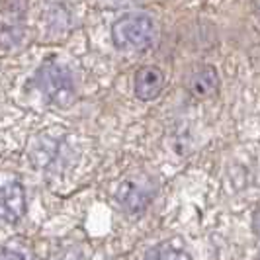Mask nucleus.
<instances>
[{
  "label": "nucleus",
  "instance_id": "nucleus-6",
  "mask_svg": "<svg viewBox=\"0 0 260 260\" xmlns=\"http://www.w3.org/2000/svg\"><path fill=\"white\" fill-rule=\"evenodd\" d=\"M186 88L198 100H208L219 88L217 71L209 65L198 67L194 73L188 77V80H186Z\"/></svg>",
  "mask_w": 260,
  "mask_h": 260
},
{
  "label": "nucleus",
  "instance_id": "nucleus-1",
  "mask_svg": "<svg viewBox=\"0 0 260 260\" xmlns=\"http://www.w3.org/2000/svg\"><path fill=\"white\" fill-rule=\"evenodd\" d=\"M155 39V24L145 14L121 16L112 26V41L121 51H141Z\"/></svg>",
  "mask_w": 260,
  "mask_h": 260
},
{
  "label": "nucleus",
  "instance_id": "nucleus-9",
  "mask_svg": "<svg viewBox=\"0 0 260 260\" xmlns=\"http://www.w3.org/2000/svg\"><path fill=\"white\" fill-rule=\"evenodd\" d=\"M254 231L260 235V211L256 213V217H254Z\"/></svg>",
  "mask_w": 260,
  "mask_h": 260
},
{
  "label": "nucleus",
  "instance_id": "nucleus-5",
  "mask_svg": "<svg viewBox=\"0 0 260 260\" xmlns=\"http://www.w3.org/2000/svg\"><path fill=\"white\" fill-rule=\"evenodd\" d=\"M165 88V73L158 67H141L135 73V80H133V90L139 100H155L156 96Z\"/></svg>",
  "mask_w": 260,
  "mask_h": 260
},
{
  "label": "nucleus",
  "instance_id": "nucleus-4",
  "mask_svg": "<svg viewBox=\"0 0 260 260\" xmlns=\"http://www.w3.org/2000/svg\"><path fill=\"white\" fill-rule=\"evenodd\" d=\"M26 211V192L18 182L0 184V221L16 223Z\"/></svg>",
  "mask_w": 260,
  "mask_h": 260
},
{
  "label": "nucleus",
  "instance_id": "nucleus-3",
  "mask_svg": "<svg viewBox=\"0 0 260 260\" xmlns=\"http://www.w3.org/2000/svg\"><path fill=\"white\" fill-rule=\"evenodd\" d=\"M153 194V186H149L143 178H127L117 188V202L125 211L139 213L149 206Z\"/></svg>",
  "mask_w": 260,
  "mask_h": 260
},
{
  "label": "nucleus",
  "instance_id": "nucleus-8",
  "mask_svg": "<svg viewBox=\"0 0 260 260\" xmlns=\"http://www.w3.org/2000/svg\"><path fill=\"white\" fill-rule=\"evenodd\" d=\"M0 260H26L24 254L16 252V250H10V248H2L0 250Z\"/></svg>",
  "mask_w": 260,
  "mask_h": 260
},
{
  "label": "nucleus",
  "instance_id": "nucleus-7",
  "mask_svg": "<svg viewBox=\"0 0 260 260\" xmlns=\"http://www.w3.org/2000/svg\"><path fill=\"white\" fill-rule=\"evenodd\" d=\"M143 260H190V256L186 254V250L172 243H162L156 245L155 248H151Z\"/></svg>",
  "mask_w": 260,
  "mask_h": 260
},
{
  "label": "nucleus",
  "instance_id": "nucleus-2",
  "mask_svg": "<svg viewBox=\"0 0 260 260\" xmlns=\"http://www.w3.org/2000/svg\"><path fill=\"white\" fill-rule=\"evenodd\" d=\"M36 84L41 94L57 106H69L75 100V84L69 71L59 65L41 67L36 75Z\"/></svg>",
  "mask_w": 260,
  "mask_h": 260
}]
</instances>
